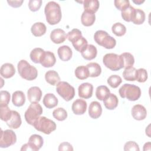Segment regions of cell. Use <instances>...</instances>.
<instances>
[{
    "label": "cell",
    "mask_w": 151,
    "mask_h": 151,
    "mask_svg": "<svg viewBox=\"0 0 151 151\" xmlns=\"http://www.w3.org/2000/svg\"><path fill=\"white\" fill-rule=\"evenodd\" d=\"M1 76L5 78H9L15 74V68L11 63H5L2 65L0 70Z\"/></svg>",
    "instance_id": "obj_21"
},
{
    "label": "cell",
    "mask_w": 151,
    "mask_h": 151,
    "mask_svg": "<svg viewBox=\"0 0 151 151\" xmlns=\"http://www.w3.org/2000/svg\"><path fill=\"white\" fill-rule=\"evenodd\" d=\"M56 58L54 54L50 51H47L44 52L41 60L40 64L44 67L49 68L54 66Z\"/></svg>",
    "instance_id": "obj_14"
},
{
    "label": "cell",
    "mask_w": 151,
    "mask_h": 151,
    "mask_svg": "<svg viewBox=\"0 0 151 151\" xmlns=\"http://www.w3.org/2000/svg\"><path fill=\"white\" fill-rule=\"evenodd\" d=\"M136 69L133 66L124 68L123 72V77L124 80L130 81H134L136 80Z\"/></svg>",
    "instance_id": "obj_35"
},
{
    "label": "cell",
    "mask_w": 151,
    "mask_h": 151,
    "mask_svg": "<svg viewBox=\"0 0 151 151\" xmlns=\"http://www.w3.org/2000/svg\"><path fill=\"white\" fill-rule=\"evenodd\" d=\"M25 96L22 91H15L12 95L13 104L17 107L22 106L25 102Z\"/></svg>",
    "instance_id": "obj_25"
},
{
    "label": "cell",
    "mask_w": 151,
    "mask_h": 151,
    "mask_svg": "<svg viewBox=\"0 0 151 151\" xmlns=\"http://www.w3.org/2000/svg\"><path fill=\"white\" fill-rule=\"evenodd\" d=\"M147 72L146 70L143 68L136 70V80L139 83H144L147 79Z\"/></svg>",
    "instance_id": "obj_42"
},
{
    "label": "cell",
    "mask_w": 151,
    "mask_h": 151,
    "mask_svg": "<svg viewBox=\"0 0 151 151\" xmlns=\"http://www.w3.org/2000/svg\"><path fill=\"white\" fill-rule=\"evenodd\" d=\"M1 119L6 122L12 115V110L9 109L8 106H1Z\"/></svg>",
    "instance_id": "obj_41"
},
{
    "label": "cell",
    "mask_w": 151,
    "mask_h": 151,
    "mask_svg": "<svg viewBox=\"0 0 151 151\" xmlns=\"http://www.w3.org/2000/svg\"><path fill=\"white\" fill-rule=\"evenodd\" d=\"M110 91L109 88L106 86H98L96 90V96L99 100H103L109 94Z\"/></svg>",
    "instance_id": "obj_33"
},
{
    "label": "cell",
    "mask_w": 151,
    "mask_h": 151,
    "mask_svg": "<svg viewBox=\"0 0 151 151\" xmlns=\"http://www.w3.org/2000/svg\"><path fill=\"white\" fill-rule=\"evenodd\" d=\"M120 96L129 101H136L141 96V90L139 87L131 84H124L119 90Z\"/></svg>",
    "instance_id": "obj_3"
},
{
    "label": "cell",
    "mask_w": 151,
    "mask_h": 151,
    "mask_svg": "<svg viewBox=\"0 0 151 151\" xmlns=\"http://www.w3.org/2000/svg\"><path fill=\"white\" fill-rule=\"evenodd\" d=\"M42 112V108L38 102H32L25 112V119L29 124L33 126L35 121L40 117Z\"/></svg>",
    "instance_id": "obj_6"
},
{
    "label": "cell",
    "mask_w": 151,
    "mask_h": 151,
    "mask_svg": "<svg viewBox=\"0 0 151 151\" xmlns=\"http://www.w3.org/2000/svg\"><path fill=\"white\" fill-rule=\"evenodd\" d=\"M73 147L72 145L68 143V142H63L60 144L58 146V150L62 151V150H68V151H73Z\"/></svg>",
    "instance_id": "obj_48"
},
{
    "label": "cell",
    "mask_w": 151,
    "mask_h": 151,
    "mask_svg": "<svg viewBox=\"0 0 151 151\" xmlns=\"http://www.w3.org/2000/svg\"><path fill=\"white\" fill-rule=\"evenodd\" d=\"M82 57L86 60H91L94 59L97 54V48L92 44L87 45L81 52Z\"/></svg>",
    "instance_id": "obj_19"
},
{
    "label": "cell",
    "mask_w": 151,
    "mask_h": 151,
    "mask_svg": "<svg viewBox=\"0 0 151 151\" xmlns=\"http://www.w3.org/2000/svg\"><path fill=\"white\" fill-rule=\"evenodd\" d=\"M136 8L132 6H129L127 8L122 11L121 15L123 19L127 22H132L135 14Z\"/></svg>",
    "instance_id": "obj_36"
},
{
    "label": "cell",
    "mask_w": 151,
    "mask_h": 151,
    "mask_svg": "<svg viewBox=\"0 0 151 151\" xmlns=\"http://www.w3.org/2000/svg\"><path fill=\"white\" fill-rule=\"evenodd\" d=\"M111 31L117 37H122L126 32V28L123 24L120 22H116L112 25Z\"/></svg>",
    "instance_id": "obj_37"
},
{
    "label": "cell",
    "mask_w": 151,
    "mask_h": 151,
    "mask_svg": "<svg viewBox=\"0 0 151 151\" xmlns=\"http://www.w3.org/2000/svg\"><path fill=\"white\" fill-rule=\"evenodd\" d=\"M145 2L144 0L142 1V0H136V1H133V2L137 4V5H140L142 4H143Z\"/></svg>",
    "instance_id": "obj_51"
},
{
    "label": "cell",
    "mask_w": 151,
    "mask_h": 151,
    "mask_svg": "<svg viewBox=\"0 0 151 151\" xmlns=\"http://www.w3.org/2000/svg\"><path fill=\"white\" fill-rule=\"evenodd\" d=\"M57 53L60 60L63 61L70 60L73 55V51L71 48L66 45H62L58 48Z\"/></svg>",
    "instance_id": "obj_20"
},
{
    "label": "cell",
    "mask_w": 151,
    "mask_h": 151,
    "mask_svg": "<svg viewBox=\"0 0 151 151\" xmlns=\"http://www.w3.org/2000/svg\"><path fill=\"white\" fill-rule=\"evenodd\" d=\"M94 40L98 45L106 49H113L116 45V40L103 30L97 31L94 33Z\"/></svg>",
    "instance_id": "obj_4"
},
{
    "label": "cell",
    "mask_w": 151,
    "mask_h": 151,
    "mask_svg": "<svg viewBox=\"0 0 151 151\" xmlns=\"http://www.w3.org/2000/svg\"><path fill=\"white\" fill-rule=\"evenodd\" d=\"M45 51L41 48H34L30 52V58L31 60L36 64L40 63L42 57Z\"/></svg>",
    "instance_id": "obj_32"
},
{
    "label": "cell",
    "mask_w": 151,
    "mask_h": 151,
    "mask_svg": "<svg viewBox=\"0 0 151 151\" xmlns=\"http://www.w3.org/2000/svg\"><path fill=\"white\" fill-rule=\"evenodd\" d=\"M93 91V86L91 83H84L81 84L78 88V96L81 98L87 99L91 97Z\"/></svg>",
    "instance_id": "obj_10"
},
{
    "label": "cell",
    "mask_w": 151,
    "mask_h": 151,
    "mask_svg": "<svg viewBox=\"0 0 151 151\" xmlns=\"http://www.w3.org/2000/svg\"><path fill=\"white\" fill-rule=\"evenodd\" d=\"M76 77L79 80H85L89 77V73L86 66H78L74 71Z\"/></svg>",
    "instance_id": "obj_34"
},
{
    "label": "cell",
    "mask_w": 151,
    "mask_h": 151,
    "mask_svg": "<svg viewBox=\"0 0 151 151\" xmlns=\"http://www.w3.org/2000/svg\"><path fill=\"white\" fill-rule=\"evenodd\" d=\"M42 2L41 0H29L28 2V8L31 11H37L41 8Z\"/></svg>",
    "instance_id": "obj_45"
},
{
    "label": "cell",
    "mask_w": 151,
    "mask_h": 151,
    "mask_svg": "<svg viewBox=\"0 0 151 151\" xmlns=\"http://www.w3.org/2000/svg\"><path fill=\"white\" fill-rule=\"evenodd\" d=\"M57 93L66 101L72 100L75 96V89L66 81H60L57 85Z\"/></svg>",
    "instance_id": "obj_8"
},
{
    "label": "cell",
    "mask_w": 151,
    "mask_h": 151,
    "mask_svg": "<svg viewBox=\"0 0 151 151\" xmlns=\"http://www.w3.org/2000/svg\"><path fill=\"white\" fill-rule=\"evenodd\" d=\"M145 13L141 9H136L134 18L132 20V22L136 25H141L145 21Z\"/></svg>",
    "instance_id": "obj_38"
},
{
    "label": "cell",
    "mask_w": 151,
    "mask_h": 151,
    "mask_svg": "<svg viewBox=\"0 0 151 151\" xmlns=\"http://www.w3.org/2000/svg\"><path fill=\"white\" fill-rule=\"evenodd\" d=\"M104 65L111 71H116L123 68V63L120 55L114 53H108L103 58Z\"/></svg>",
    "instance_id": "obj_7"
},
{
    "label": "cell",
    "mask_w": 151,
    "mask_h": 151,
    "mask_svg": "<svg viewBox=\"0 0 151 151\" xmlns=\"http://www.w3.org/2000/svg\"><path fill=\"white\" fill-rule=\"evenodd\" d=\"M6 123L8 126L11 129H17L19 128L22 123L19 113L15 110H12V115L10 119Z\"/></svg>",
    "instance_id": "obj_18"
},
{
    "label": "cell",
    "mask_w": 151,
    "mask_h": 151,
    "mask_svg": "<svg viewBox=\"0 0 151 151\" xmlns=\"http://www.w3.org/2000/svg\"><path fill=\"white\" fill-rule=\"evenodd\" d=\"M96 21L95 14L84 11L81 16V24L86 27H90L93 25Z\"/></svg>",
    "instance_id": "obj_27"
},
{
    "label": "cell",
    "mask_w": 151,
    "mask_h": 151,
    "mask_svg": "<svg viewBox=\"0 0 151 151\" xmlns=\"http://www.w3.org/2000/svg\"><path fill=\"white\" fill-rule=\"evenodd\" d=\"M143 150L144 151H145V150H150V142H148L145 143V145L143 146Z\"/></svg>",
    "instance_id": "obj_50"
},
{
    "label": "cell",
    "mask_w": 151,
    "mask_h": 151,
    "mask_svg": "<svg viewBox=\"0 0 151 151\" xmlns=\"http://www.w3.org/2000/svg\"><path fill=\"white\" fill-rule=\"evenodd\" d=\"M87 102L83 99H77L72 104L71 109L74 114L76 115H82L85 113L87 110Z\"/></svg>",
    "instance_id": "obj_13"
},
{
    "label": "cell",
    "mask_w": 151,
    "mask_h": 151,
    "mask_svg": "<svg viewBox=\"0 0 151 151\" xmlns=\"http://www.w3.org/2000/svg\"><path fill=\"white\" fill-rule=\"evenodd\" d=\"M122 82V78L118 75H111L107 78V83L109 85L113 88H117Z\"/></svg>",
    "instance_id": "obj_40"
},
{
    "label": "cell",
    "mask_w": 151,
    "mask_h": 151,
    "mask_svg": "<svg viewBox=\"0 0 151 151\" xmlns=\"http://www.w3.org/2000/svg\"><path fill=\"white\" fill-rule=\"evenodd\" d=\"M66 38H67V35L63 29L60 28L52 30L50 34L51 40L52 42L57 44L64 42Z\"/></svg>",
    "instance_id": "obj_11"
},
{
    "label": "cell",
    "mask_w": 151,
    "mask_h": 151,
    "mask_svg": "<svg viewBox=\"0 0 151 151\" xmlns=\"http://www.w3.org/2000/svg\"><path fill=\"white\" fill-rule=\"evenodd\" d=\"M45 79L48 84L52 86H55L60 81V77L58 73L54 70L47 71L45 74Z\"/></svg>",
    "instance_id": "obj_28"
},
{
    "label": "cell",
    "mask_w": 151,
    "mask_h": 151,
    "mask_svg": "<svg viewBox=\"0 0 151 151\" xmlns=\"http://www.w3.org/2000/svg\"><path fill=\"white\" fill-rule=\"evenodd\" d=\"M115 7L119 11H123L127 8L130 5L128 0H115L114 1Z\"/></svg>",
    "instance_id": "obj_44"
},
{
    "label": "cell",
    "mask_w": 151,
    "mask_h": 151,
    "mask_svg": "<svg viewBox=\"0 0 151 151\" xmlns=\"http://www.w3.org/2000/svg\"><path fill=\"white\" fill-rule=\"evenodd\" d=\"M0 106H8L10 101V94L5 90H1L0 92Z\"/></svg>",
    "instance_id": "obj_43"
},
{
    "label": "cell",
    "mask_w": 151,
    "mask_h": 151,
    "mask_svg": "<svg viewBox=\"0 0 151 151\" xmlns=\"http://www.w3.org/2000/svg\"><path fill=\"white\" fill-rule=\"evenodd\" d=\"M84 11L95 14L99 9L100 3L98 0H85L83 2Z\"/></svg>",
    "instance_id": "obj_23"
},
{
    "label": "cell",
    "mask_w": 151,
    "mask_h": 151,
    "mask_svg": "<svg viewBox=\"0 0 151 151\" xmlns=\"http://www.w3.org/2000/svg\"><path fill=\"white\" fill-rule=\"evenodd\" d=\"M89 73V77H97L101 73V68L97 63H90L86 65Z\"/></svg>",
    "instance_id": "obj_30"
},
{
    "label": "cell",
    "mask_w": 151,
    "mask_h": 151,
    "mask_svg": "<svg viewBox=\"0 0 151 151\" xmlns=\"http://www.w3.org/2000/svg\"><path fill=\"white\" fill-rule=\"evenodd\" d=\"M58 100L55 96L52 93L46 94L42 100V103L47 109H52L56 107L58 104Z\"/></svg>",
    "instance_id": "obj_24"
},
{
    "label": "cell",
    "mask_w": 151,
    "mask_h": 151,
    "mask_svg": "<svg viewBox=\"0 0 151 151\" xmlns=\"http://www.w3.org/2000/svg\"><path fill=\"white\" fill-rule=\"evenodd\" d=\"M103 103L107 109L114 110L118 106L119 100L115 94L110 93L105 99L103 100Z\"/></svg>",
    "instance_id": "obj_22"
},
{
    "label": "cell",
    "mask_w": 151,
    "mask_h": 151,
    "mask_svg": "<svg viewBox=\"0 0 151 151\" xmlns=\"http://www.w3.org/2000/svg\"><path fill=\"white\" fill-rule=\"evenodd\" d=\"M82 35L81 31L79 30L78 29L74 28L71 31H69L67 34V38L69 41L71 42L73 40H74L76 38H77L78 36Z\"/></svg>",
    "instance_id": "obj_47"
},
{
    "label": "cell",
    "mask_w": 151,
    "mask_h": 151,
    "mask_svg": "<svg viewBox=\"0 0 151 151\" xmlns=\"http://www.w3.org/2000/svg\"><path fill=\"white\" fill-rule=\"evenodd\" d=\"M16 142L17 136L13 130L10 129L1 130L0 139V147L1 148L8 147L15 144Z\"/></svg>",
    "instance_id": "obj_9"
},
{
    "label": "cell",
    "mask_w": 151,
    "mask_h": 151,
    "mask_svg": "<svg viewBox=\"0 0 151 151\" xmlns=\"http://www.w3.org/2000/svg\"><path fill=\"white\" fill-rule=\"evenodd\" d=\"M46 31L47 27L45 25L41 22L34 23L31 28V31L35 37H41L44 35Z\"/></svg>",
    "instance_id": "obj_26"
},
{
    "label": "cell",
    "mask_w": 151,
    "mask_h": 151,
    "mask_svg": "<svg viewBox=\"0 0 151 151\" xmlns=\"http://www.w3.org/2000/svg\"><path fill=\"white\" fill-rule=\"evenodd\" d=\"M46 21L50 25H55L61 19L62 12L60 5L54 2H48L44 8Z\"/></svg>",
    "instance_id": "obj_1"
},
{
    "label": "cell",
    "mask_w": 151,
    "mask_h": 151,
    "mask_svg": "<svg viewBox=\"0 0 151 151\" xmlns=\"http://www.w3.org/2000/svg\"><path fill=\"white\" fill-rule=\"evenodd\" d=\"M24 2L23 0H18V1H7V3L9 6L13 8H18L20 7L22 3Z\"/></svg>",
    "instance_id": "obj_49"
},
{
    "label": "cell",
    "mask_w": 151,
    "mask_h": 151,
    "mask_svg": "<svg viewBox=\"0 0 151 151\" xmlns=\"http://www.w3.org/2000/svg\"><path fill=\"white\" fill-rule=\"evenodd\" d=\"M27 97L31 103L39 102L42 97V91L37 86L31 87L27 91Z\"/></svg>",
    "instance_id": "obj_16"
},
{
    "label": "cell",
    "mask_w": 151,
    "mask_h": 151,
    "mask_svg": "<svg viewBox=\"0 0 151 151\" xmlns=\"http://www.w3.org/2000/svg\"><path fill=\"white\" fill-rule=\"evenodd\" d=\"M33 126L37 130L46 134H50L51 132L55 130L57 127L56 124L54 121L45 116L39 117L35 121Z\"/></svg>",
    "instance_id": "obj_5"
},
{
    "label": "cell",
    "mask_w": 151,
    "mask_h": 151,
    "mask_svg": "<svg viewBox=\"0 0 151 151\" xmlns=\"http://www.w3.org/2000/svg\"><path fill=\"white\" fill-rule=\"evenodd\" d=\"M71 42L72 43L73 46L74 47L75 50L80 52H81L88 44L87 40L82 35L77 37Z\"/></svg>",
    "instance_id": "obj_29"
},
{
    "label": "cell",
    "mask_w": 151,
    "mask_h": 151,
    "mask_svg": "<svg viewBox=\"0 0 151 151\" xmlns=\"http://www.w3.org/2000/svg\"><path fill=\"white\" fill-rule=\"evenodd\" d=\"M52 116L58 121H64L67 117V112L64 109L58 107L54 110L52 111Z\"/></svg>",
    "instance_id": "obj_39"
},
{
    "label": "cell",
    "mask_w": 151,
    "mask_h": 151,
    "mask_svg": "<svg viewBox=\"0 0 151 151\" xmlns=\"http://www.w3.org/2000/svg\"><path fill=\"white\" fill-rule=\"evenodd\" d=\"M124 150L125 151H139V146L137 143L134 141H129L124 144Z\"/></svg>",
    "instance_id": "obj_46"
},
{
    "label": "cell",
    "mask_w": 151,
    "mask_h": 151,
    "mask_svg": "<svg viewBox=\"0 0 151 151\" xmlns=\"http://www.w3.org/2000/svg\"><path fill=\"white\" fill-rule=\"evenodd\" d=\"M17 68L19 76L25 80L32 81L37 77L38 71L37 68L30 65L25 60H21L18 62Z\"/></svg>",
    "instance_id": "obj_2"
},
{
    "label": "cell",
    "mask_w": 151,
    "mask_h": 151,
    "mask_svg": "<svg viewBox=\"0 0 151 151\" xmlns=\"http://www.w3.org/2000/svg\"><path fill=\"white\" fill-rule=\"evenodd\" d=\"M102 113V107L100 103L97 101H92L88 107V114L92 119H98Z\"/></svg>",
    "instance_id": "obj_17"
},
{
    "label": "cell",
    "mask_w": 151,
    "mask_h": 151,
    "mask_svg": "<svg viewBox=\"0 0 151 151\" xmlns=\"http://www.w3.org/2000/svg\"><path fill=\"white\" fill-rule=\"evenodd\" d=\"M122 63L123 68H126L133 65L134 63V58L133 55L129 52H123L120 55Z\"/></svg>",
    "instance_id": "obj_31"
},
{
    "label": "cell",
    "mask_w": 151,
    "mask_h": 151,
    "mask_svg": "<svg viewBox=\"0 0 151 151\" xmlns=\"http://www.w3.org/2000/svg\"><path fill=\"white\" fill-rule=\"evenodd\" d=\"M150 124L149 125H148V126L147 127V128L146 129V134L149 137H150V134H149V133H150Z\"/></svg>",
    "instance_id": "obj_52"
},
{
    "label": "cell",
    "mask_w": 151,
    "mask_h": 151,
    "mask_svg": "<svg viewBox=\"0 0 151 151\" xmlns=\"http://www.w3.org/2000/svg\"><path fill=\"white\" fill-rule=\"evenodd\" d=\"M132 117L136 120H144L147 116L146 108L141 104H136L132 109Z\"/></svg>",
    "instance_id": "obj_15"
},
{
    "label": "cell",
    "mask_w": 151,
    "mask_h": 151,
    "mask_svg": "<svg viewBox=\"0 0 151 151\" xmlns=\"http://www.w3.org/2000/svg\"><path fill=\"white\" fill-rule=\"evenodd\" d=\"M44 143L43 138L39 134H32L29 139L28 144L31 149L32 151H38L42 146Z\"/></svg>",
    "instance_id": "obj_12"
}]
</instances>
